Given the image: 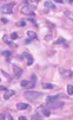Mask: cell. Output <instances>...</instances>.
Returning <instances> with one entry per match:
<instances>
[{"label":"cell","instance_id":"cell-1","mask_svg":"<svg viewBox=\"0 0 73 120\" xmlns=\"http://www.w3.org/2000/svg\"><path fill=\"white\" fill-rule=\"evenodd\" d=\"M64 106V102L59 101V100H52V101H46V107L50 109H57V108H61Z\"/></svg>","mask_w":73,"mask_h":120},{"label":"cell","instance_id":"cell-2","mask_svg":"<svg viewBox=\"0 0 73 120\" xmlns=\"http://www.w3.org/2000/svg\"><path fill=\"white\" fill-rule=\"evenodd\" d=\"M24 98H26V99H30V100H35V99H38V98H40L43 94L41 93H39V92H36V90H26V92H24Z\"/></svg>","mask_w":73,"mask_h":120},{"label":"cell","instance_id":"cell-3","mask_svg":"<svg viewBox=\"0 0 73 120\" xmlns=\"http://www.w3.org/2000/svg\"><path fill=\"white\" fill-rule=\"evenodd\" d=\"M14 6H15L14 1H12L10 4H4V5H1V7H0V11H1V13H4V14H11V13H13L12 8Z\"/></svg>","mask_w":73,"mask_h":120},{"label":"cell","instance_id":"cell-4","mask_svg":"<svg viewBox=\"0 0 73 120\" xmlns=\"http://www.w3.org/2000/svg\"><path fill=\"white\" fill-rule=\"evenodd\" d=\"M36 7V5H27V6H24L23 8H21V13L23 14H26V15H31V17H33V15H35V13H34V8Z\"/></svg>","mask_w":73,"mask_h":120},{"label":"cell","instance_id":"cell-5","mask_svg":"<svg viewBox=\"0 0 73 120\" xmlns=\"http://www.w3.org/2000/svg\"><path fill=\"white\" fill-rule=\"evenodd\" d=\"M35 81L36 80H23L20 82V86L24 88H27V89H33L35 87Z\"/></svg>","mask_w":73,"mask_h":120},{"label":"cell","instance_id":"cell-6","mask_svg":"<svg viewBox=\"0 0 73 120\" xmlns=\"http://www.w3.org/2000/svg\"><path fill=\"white\" fill-rule=\"evenodd\" d=\"M59 73L61 74V76H65V77H72L73 76V71L72 70H68V69H63V68H59Z\"/></svg>","mask_w":73,"mask_h":120},{"label":"cell","instance_id":"cell-7","mask_svg":"<svg viewBox=\"0 0 73 120\" xmlns=\"http://www.w3.org/2000/svg\"><path fill=\"white\" fill-rule=\"evenodd\" d=\"M23 55H24V57L26 58V64H27V65H32V64H33V61H34V60H33V56H32L30 52H24Z\"/></svg>","mask_w":73,"mask_h":120},{"label":"cell","instance_id":"cell-8","mask_svg":"<svg viewBox=\"0 0 73 120\" xmlns=\"http://www.w3.org/2000/svg\"><path fill=\"white\" fill-rule=\"evenodd\" d=\"M17 108L19 111H26V109H30L31 106L28 104H24V102H18V104H17Z\"/></svg>","mask_w":73,"mask_h":120},{"label":"cell","instance_id":"cell-9","mask_svg":"<svg viewBox=\"0 0 73 120\" xmlns=\"http://www.w3.org/2000/svg\"><path fill=\"white\" fill-rule=\"evenodd\" d=\"M12 68H13V73H14V75H15V76H21L23 70H21V68H20V67H18L17 64H13V65H12Z\"/></svg>","mask_w":73,"mask_h":120},{"label":"cell","instance_id":"cell-10","mask_svg":"<svg viewBox=\"0 0 73 120\" xmlns=\"http://www.w3.org/2000/svg\"><path fill=\"white\" fill-rule=\"evenodd\" d=\"M13 95H15V92L14 90H11V89H7V90H5V94H4V99L5 100H8L11 96H13Z\"/></svg>","mask_w":73,"mask_h":120},{"label":"cell","instance_id":"cell-11","mask_svg":"<svg viewBox=\"0 0 73 120\" xmlns=\"http://www.w3.org/2000/svg\"><path fill=\"white\" fill-rule=\"evenodd\" d=\"M1 54L6 57V62H7V63H10V62H11L10 57L12 56V51H10V50H4V51H1Z\"/></svg>","mask_w":73,"mask_h":120},{"label":"cell","instance_id":"cell-12","mask_svg":"<svg viewBox=\"0 0 73 120\" xmlns=\"http://www.w3.org/2000/svg\"><path fill=\"white\" fill-rule=\"evenodd\" d=\"M40 113L44 115V116H50L51 115V112H50V108H47V107H40Z\"/></svg>","mask_w":73,"mask_h":120},{"label":"cell","instance_id":"cell-13","mask_svg":"<svg viewBox=\"0 0 73 120\" xmlns=\"http://www.w3.org/2000/svg\"><path fill=\"white\" fill-rule=\"evenodd\" d=\"M54 44H63L64 46H66V48H68V44L66 43V39L65 38H63V37H59L56 42H53Z\"/></svg>","mask_w":73,"mask_h":120},{"label":"cell","instance_id":"cell-14","mask_svg":"<svg viewBox=\"0 0 73 120\" xmlns=\"http://www.w3.org/2000/svg\"><path fill=\"white\" fill-rule=\"evenodd\" d=\"M4 41H5V43H6L7 45H10V46H12V48H18V45H17L15 43H13L12 41H8V39H7V36H4Z\"/></svg>","mask_w":73,"mask_h":120},{"label":"cell","instance_id":"cell-15","mask_svg":"<svg viewBox=\"0 0 73 120\" xmlns=\"http://www.w3.org/2000/svg\"><path fill=\"white\" fill-rule=\"evenodd\" d=\"M27 37L31 38V39H38V36H36V33L33 32V31H27Z\"/></svg>","mask_w":73,"mask_h":120},{"label":"cell","instance_id":"cell-16","mask_svg":"<svg viewBox=\"0 0 73 120\" xmlns=\"http://www.w3.org/2000/svg\"><path fill=\"white\" fill-rule=\"evenodd\" d=\"M44 5H45V7H46V8L56 10V5H53V3H52V1H45V3H44Z\"/></svg>","mask_w":73,"mask_h":120},{"label":"cell","instance_id":"cell-17","mask_svg":"<svg viewBox=\"0 0 73 120\" xmlns=\"http://www.w3.org/2000/svg\"><path fill=\"white\" fill-rule=\"evenodd\" d=\"M41 86H43L44 89H54V84H51V83H45L44 82Z\"/></svg>","mask_w":73,"mask_h":120},{"label":"cell","instance_id":"cell-18","mask_svg":"<svg viewBox=\"0 0 73 120\" xmlns=\"http://www.w3.org/2000/svg\"><path fill=\"white\" fill-rule=\"evenodd\" d=\"M32 120H41L43 119V115L41 114H39V113H35V114H33L32 115V118H31Z\"/></svg>","mask_w":73,"mask_h":120},{"label":"cell","instance_id":"cell-19","mask_svg":"<svg viewBox=\"0 0 73 120\" xmlns=\"http://www.w3.org/2000/svg\"><path fill=\"white\" fill-rule=\"evenodd\" d=\"M0 119H1V120H4V119H10V120H12L13 118H12L11 114L6 113V114H1V115H0Z\"/></svg>","mask_w":73,"mask_h":120},{"label":"cell","instance_id":"cell-20","mask_svg":"<svg viewBox=\"0 0 73 120\" xmlns=\"http://www.w3.org/2000/svg\"><path fill=\"white\" fill-rule=\"evenodd\" d=\"M67 94L68 95H73V86L72 84H68L67 86Z\"/></svg>","mask_w":73,"mask_h":120},{"label":"cell","instance_id":"cell-21","mask_svg":"<svg viewBox=\"0 0 73 120\" xmlns=\"http://www.w3.org/2000/svg\"><path fill=\"white\" fill-rule=\"evenodd\" d=\"M18 38H19V35H18L17 32H12V33H11V39H12V41H15V39H18Z\"/></svg>","mask_w":73,"mask_h":120},{"label":"cell","instance_id":"cell-22","mask_svg":"<svg viewBox=\"0 0 73 120\" xmlns=\"http://www.w3.org/2000/svg\"><path fill=\"white\" fill-rule=\"evenodd\" d=\"M26 25V22L25 20H20L19 23H17V26H20V27H24Z\"/></svg>","mask_w":73,"mask_h":120},{"label":"cell","instance_id":"cell-23","mask_svg":"<svg viewBox=\"0 0 73 120\" xmlns=\"http://www.w3.org/2000/svg\"><path fill=\"white\" fill-rule=\"evenodd\" d=\"M27 20H28V22H30V23H32V24H33V25H34V26H36V27H38V24H36V22H35V20H34V19H33V18H28V19H27Z\"/></svg>","mask_w":73,"mask_h":120},{"label":"cell","instance_id":"cell-24","mask_svg":"<svg viewBox=\"0 0 73 120\" xmlns=\"http://www.w3.org/2000/svg\"><path fill=\"white\" fill-rule=\"evenodd\" d=\"M31 42H32V39H31V38H26V39H25V44H30Z\"/></svg>","mask_w":73,"mask_h":120},{"label":"cell","instance_id":"cell-25","mask_svg":"<svg viewBox=\"0 0 73 120\" xmlns=\"http://www.w3.org/2000/svg\"><path fill=\"white\" fill-rule=\"evenodd\" d=\"M1 22H3V24H7L8 23V20L6 18H1Z\"/></svg>","mask_w":73,"mask_h":120},{"label":"cell","instance_id":"cell-26","mask_svg":"<svg viewBox=\"0 0 73 120\" xmlns=\"http://www.w3.org/2000/svg\"><path fill=\"white\" fill-rule=\"evenodd\" d=\"M51 38H52V36H51V35H48V36H45V41H51Z\"/></svg>","mask_w":73,"mask_h":120},{"label":"cell","instance_id":"cell-27","mask_svg":"<svg viewBox=\"0 0 73 120\" xmlns=\"http://www.w3.org/2000/svg\"><path fill=\"white\" fill-rule=\"evenodd\" d=\"M46 23H47V25H48L51 29H53V27H54V25H52V24H51V22H46Z\"/></svg>","mask_w":73,"mask_h":120},{"label":"cell","instance_id":"cell-28","mask_svg":"<svg viewBox=\"0 0 73 120\" xmlns=\"http://www.w3.org/2000/svg\"><path fill=\"white\" fill-rule=\"evenodd\" d=\"M19 119H20V120H26L27 118H26V116H24V115H21V116H19Z\"/></svg>","mask_w":73,"mask_h":120},{"label":"cell","instance_id":"cell-29","mask_svg":"<svg viewBox=\"0 0 73 120\" xmlns=\"http://www.w3.org/2000/svg\"><path fill=\"white\" fill-rule=\"evenodd\" d=\"M0 88H1V90H7V88L5 87V86H1V87H0Z\"/></svg>","mask_w":73,"mask_h":120},{"label":"cell","instance_id":"cell-30","mask_svg":"<svg viewBox=\"0 0 73 120\" xmlns=\"http://www.w3.org/2000/svg\"><path fill=\"white\" fill-rule=\"evenodd\" d=\"M56 3H58V4H63L64 1H63V0H56Z\"/></svg>","mask_w":73,"mask_h":120}]
</instances>
